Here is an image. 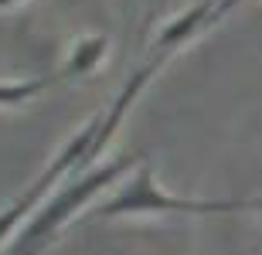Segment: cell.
I'll list each match as a JSON object with an SVG mask.
<instances>
[{
	"label": "cell",
	"instance_id": "8992f818",
	"mask_svg": "<svg viewBox=\"0 0 262 255\" xmlns=\"http://www.w3.org/2000/svg\"><path fill=\"white\" fill-rule=\"evenodd\" d=\"M242 207H255V211H259V207H262V197H255V201H242Z\"/></svg>",
	"mask_w": 262,
	"mask_h": 255
},
{
	"label": "cell",
	"instance_id": "52a82bcc",
	"mask_svg": "<svg viewBox=\"0 0 262 255\" xmlns=\"http://www.w3.org/2000/svg\"><path fill=\"white\" fill-rule=\"evenodd\" d=\"M10 4H17V0H0V7H10Z\"/></svg>",
	"mask_w": 262,
	"mask_h": 255
},
{
	"label": "cell",
	"instance_id": "7a4b0ae2",
	"mask_svg": "<svg viewBox=\"0 0 262 255\" xmlns=\"http://www.w3.org/2000/svg\"><path fill=\"white\" fill-rule=\"evenodd\" d=\"M242 201H187V197L164 194L154 180V170L143 160L140 174L129 177L126 187L113 201L92 211V218H119V215H222L238 211Z\"/></svg>",
	"mask_w": 262,
	"mask_h": 255
},
{
	"label": "cell",
	"instance_id": "277c9868",
	"mask_svg": "<svg viewBox=\"0 0 262 255\" xmlns=\"http://www.w3.org/2000/svg\"><path fill=\"white\" fill-rule=\"evenodd\" d=\"M106 38H89V41H78L75 51H72V58H68L65 72H61V79H72V75H85L99 65V58L106 55Z\"/></svg>",
	"mask_w": 262,
	"mask_h": 255
},
{
	"label": "cell",
	"instance_id": "6da1fadb",
	"mask_svg": "<svg viewBox=\"0 0 262 255\" xmlns=\"http://www.w3.org/2000/svg\"><path fill=\"white\" fill-rule=\"evenodd\" d=\"M136 160H140V153H126V157L109 160L106 167L85 174L82 180H72V184H68L58 197H51L48 204L41 207V215L24 228V235L17 238V245H14V252H10V255H41L45 248L51 245V238L61 231V225H65L68 218L75 215L78 207H85L89 201H92V197L109 184V180H116L123 170H129Z\"/></svg>",
	"mask_w": 262,
	"mask_h": 255
},
{
	"label": "cell",
	"instance_id": "3957f363",
	"mask_svg": "<svg viewBox=\"0 0 262 255\" xmlns=\"http://www.w3.org/2000/svg\"><path fill=\"white\" fill-rule=\"evenodd\" d=\"M211 10H214V4L211 0H201L198 7H191V10H184L177 20H170L164 31H160V38H157V44H160V55H170L174 48H181L191 34H198V31L211 20Z\"/></svg>",
	"mask_w": 262,
	"mask_h": 255
},
{
	"label": "cell",
	"instance_id": "5b68a950",
	"mask_svg": "<svg viewBox=\"0 0 262 255\" xmlns=\"http://www.w3.org/2000/svg\"><path fill=\"white\" fill-rule=\"evenodd\" d=\"M55 79H31V82H4L0 85V106H20V102H28L34 99L38 92L51 85Z\"/></svg>",
	"mask_w": 262,
	"mask_h": 255
}]
</instances>
